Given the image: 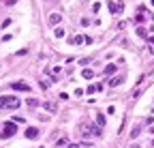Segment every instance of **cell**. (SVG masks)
Returning a JSON list of instances; mask_svg holds the SVG:
<instances>
[{"label":"cell","mask_w":154,"mask_h":148,"mask_svg":"<svg viewBox=\"0 0 154 148\" xmlns=\"http://www.w3.org/2000/svg\"><path fill=\"white\" fill-rule=\"evenodd\" d=\"M19 99L17 97H13V95H9V97H0V109L2 107H7V109H17L19 107Z\"/></svg>","instance_id":"6da1fadb"},{"label":"cell","mask_w":154,"mask_h":148,"mask_svg":"<svg viewBox=\"0 0 154 148\" xmlns=\"http://www.w3.org/2000/svg\"><path fill=\"white\" fill-rule=\"evenodd\" d=\"M122 82H124V75H118V77H111V80H107V84L113 88V86H120Z\"/></svg>","instance_id":"52a82bcc"},{"label":"cell","mask_w":154,"mask_h":148,"mask_svg":"<svg viewBox=\"0 0 154 148\" xmlns=\"http://www.w3.org/2000/svg\"><path fill=\"white\" fill-rule=\"evenodd\" d=\"M38 133H41V131H38L36 127H28V129H26V138H28V140H36Z\"/></svg>","instance_id":"8992f818"},{"label":"cell","mask_w":154,"mask_h":148,"mask_svg":"<svg viewBox=\"0 0 154 148\" xmlns=\"http://www.w3.org/2000/svg\"><path fill=\"white\" fill-rule=\"evenodd\" d=\"M81 75H84L86 80H90L92 75H94V71H92V69H84V71H81Z\"/></svg>","instance_id":"7c38bea8"},{"label":"cell","mask_w":154,"mask_h":148,"mask_svg":"<svg viewBox=\"0 0 154 148\" xmlns=\"http://www.w3.org/2000/svg\"><path fill=\"white\" fill-rule=\"evenodd\" d=\"M54 35H56V39H62V37H64V30H62V28H56V30H54Z\"/></svg>","instance_id":"e0dca14e"},{"label":"cell","mask_w":154,"mask_h":148,"mask_svg":"<svg viewBox=\"0 0 154 148\" xmlns=\"http://www.w3.org/2000/svg\"><path fill=\"white\" fill-rule=\"evenodd\" d=\"M113 71H116V64H107L105 67V75H111Z\"/></svg>","instance_id":"9a60e30c"},{"label":"cell","mask_w":154,"mask_h":148,"mask_svg":"<svg viewBox=\"0 0 154 148\" xmlns=\"http://www.w3.org/2000/svg\"><path fill=\"white\" fill-rule=\"evenodd\" d=\"M152 7H154V0H152Z\"/></svg>","instance_id":"603a6c76"},{"label":"cell","mask_w":154,"mask_h":148,"mask_svg":"<svg viewBox=\"0 0 154 148\" xmlns=\"http://www.w3.org/2000/svg\"><path fill=\"white\" fill-rule=\"evenodd\" d=\"M86 92H90V95H92V92H96V86H92V84H90V86L86 88Z\"/></svg>","instance_id":"d6986e66"},{"label":"cell","mask_w":154,"mask_h":148,"mask_svg":"<svg viewBox=\"0 0 154 148\" xmlns=\"http://www.w3.org/2000/svg\"><path fill=\"white\" fill-rule=\"evenodd\" d=\"M79 131H81V135H101V127H96V124H86V122H81L79 124Z\"/></svg>","instance_id":"7a4b0ae2"},{"label":"cell","mask_w":154,"mask_h":148,"mask_svg":"<svg viewBox=\"0 0 154 148\" xmlns=\"http://www.w3.org/2000/svg\"><path fill=\"white\" fill-rule=\"evenodd\" d=\"M137 35H139L141 39H148V30H146V28H141V26L137 28Z\"/></svg>","instance_id":"5bb4252c"},{"label":"cell","mask_w":154,"mask_h":148,"mask_svg":"<svg viewBox=\"0 0 154 148\" xmlns=\"http://www.w3.org/2000/svg\"><path fill=\"white\" fill-rule=\"evenodd\" d=\"M69 142H67V138H60V140H56V146H67Z\"/></svg>","instance_id":"ac0fdd59"},{"label":"cell","mask_w":154,"mask_h":148,"mask_svg":"<svg viewBox=\"0 0 154 148\" xmlns=\"http://www.w3.org/2000/svg\"><path fill=\"white\" fill-rule=\"evenodd\" d=\"M26 105H28V107H32V109H34V107H38V99H26Z\"/></svg>","instance_id":"8fae6325"},{"label":"cell","mask_w":154,"mask_h":148,"mask_svg":"<svg viewBox=\"0 0 154 148\" xmlns=\"http://www.w3.org/2000/svg\"><path fill=\"white\" fill-rule=\"evenodd\" d=\"M150 133H152V135H154V124H152V127H150Z\"/></svg>","instance_id":"44dd1931"},{"label":"cell","mask_w":154,"mask_h":148,"mask_svg":"<svg viewBox=\"0 0 154 148\" xmlns=\"http://www.w3.org/2000/svg\"><path fill=\"white\" fill-rule=\"evenodd\" d=\"M67 148H81V144H67Z\"/></svg>","instance_id":"ffe728a7"},{"label":"cell","mask_w":154,"mask_h":148,"mask_svg":"<svg viewBox=\"0 0 154 148\" xmlns=\"http://www.w3.org/2000/svg\"><path fill=\"white\" fill-rule=\"evenodd\" d=\"M60 19H62V15H60V13H52V15H49V24H58Z\"/></svg>","instance_id":"30bf717a"},{"label":"cell","mask_w":154,"mask_h":148,"mask_svg":"<svg viewBox=\"0 0 154 148\" xmlns=\"http://www.w3.org/2000/svg\"><path fill=\"white\" fill-rule=\"evenodd\" d=\"M71 43H75V45H81V43H84V37H73V39H71Z\"/></svg>","instance_id":"2e32d148"},{"label":"cell","mask_w":154,"mask_h":148,"mask_svg":"<svg viewBox=\"0 0 154 148\" xmlns=\"http://www.w3.org/2000/svg\"><path fill=\"white\" fill-rule=\"evenodd\" d=\"M107 7H109V13H122V9H124V2L120 0V2H107Z\"/></svg>","instance_id":"277c9868"},{"label":"cell","mask_w":154,"mask_h":148,"mask_svg":"<svg viewBox=\"0 0 154 148\" xmlns=\"http://www.w3.org/2000/svg\"><path fill=\"white\" fill-rule=\"evenodd\" d=\"M139 133H141V124H137V127L133 129V133H131V138H133V140H135V138H139Z\"/></svg>","instance_id":"4fadbf2b"},{"label":"cell","mask_w":154,"mask_h":148,"mask_svg":"<svg viewBox=\"0 0 154 148\" xmlns=\"http://www.w3.org/2000/svg\"><path fill=\"white\" fill-rule=\"evenodd\" d=\"M105 114H96V127H105Z\"/></svg>","instance_id":"9c48e42d"},{"label":"cell","mask_w":154,"mask_h":148,"mask_svg":"<svg viewBox=\"0 0 154 148\" xmlns=\"http://www.w3.org/2000/svg\"><path fill=\"white\" fill-rule=\"evenodd\" d=\"M17 133V127H15V122H7L2 127V133H0V138L7 140V138H13V135Z\"/></svg>","instance_id":"3957f363"},{"label":"cell","mask_w":154,"mask_h":148,"mask_svg":"<svg viewBox=\"0 0 154 148\" xmlns=\"http://www.w3.org/2000/svg\"><path fill=\"white\" fill-rule=\"evenodd\" d=\"M41 105H43V109H47V112H56V105H54V103L52 101H45V103H41Z\"/></svg>","instance_id":"ba28073f"},{"label":"cell","mask_w":154,"mask_h":148,"mask_svg":"<svg viewBox=\"0 0 154 148\" xmlns=\"http://www.w3.org/2000/svg\"><path fill=\"white\" fill-rule=\"evenodd\" d=\"M131 148H139V146H137V144H133V146H131Z\"/></svg>","instance_id":"7402d4cb"},{"label":"cell","mask_w":154,"mask_h":148,"mask_svg":"<svg viewBox=\"0 0 154 148\" xmlns=\"http://www.w3.org/2000/svg\"><path fill=\"white\" fill-rule=\"evenodd\" d=\"M11 88H13V90H19V92H30V86L24 84V82H13Z\"/></svg>","instance_id":"5b68a950"}]
</instances>
